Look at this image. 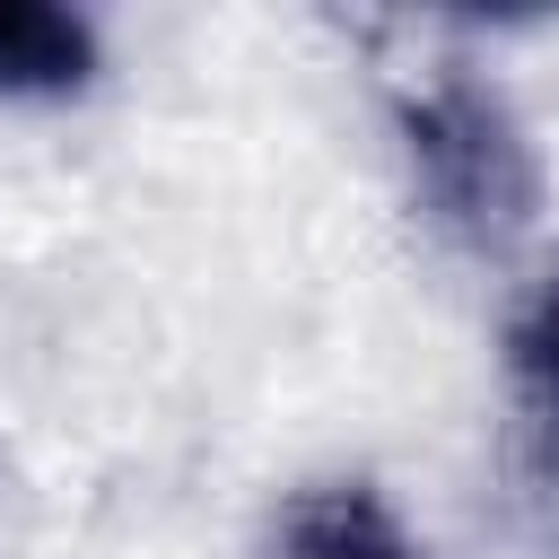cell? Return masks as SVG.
Returning a JSON list of instances; mask_svg holds the SVG:
<instances>
[{
    "mask_svg": "<svg viewBox=\"0 0 559 559\" xmlns=\"http://www.w3.org/2000/svg\"><path fill=\"white\" fill-rule=\"evenodd\" d=\"M96 79V26L61 0H0V105H52Z\"/></svg>",
    "mask_w": 559,
    "mask_h": 559,
    "instance_id": "2",
    "label": "cell"
},
{
    "mask_svg": "<svg viewBox=\"0 0 559 559\" xmlns=\"http://www.w3.org/2000/svg\"><path fill=\"white\" fill-rule=\"evenodd\" d=\"M507 384L533 445V480H559V262H542L507 314Z\"/></svg>",
    "mask_w": 559,
    "mask_h": 559,
    "instance_id": "4",
    "label": "cell"
},
{
    "mask_svg": "<svg viewBox=\"0 0 559 559\" xmlns=\"http://www.w3.org/2000/svg\"><path fill=\"white\" fill-rule=\"evenodd\" d=\"M393 148L419 218L454 253H507L542 210V166L515 105L480 70H428L393 96Z\"/></svg>",
    "mask_w": 559,
    "mask_h": 559,
    "instance_id": "1",
    "label": "cell"
},
{
    "mask_svg": "<svg viewBox=\"0 0 559 559\" xmlns=\"http://www.w3.org/2000/svg\"><path fill=\"white\" fill-rule=\"evenodd\" d=\"M271 559H428V542L367 480H323V489L288 498Z\"/></svg>",
    "mask_w": 559,
    "mask_h": 559,
    "instance_id": "3",
    "label": "cell"
}]
</instances>
